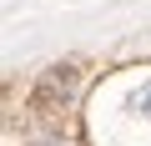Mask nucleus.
Segmentation results:
<instances>
[{
    "label": "nucleus",
    "instance_id": "f257e3e1",
    "mask_svg": "<svg viewBox=\"0 0 151 146\" xmlns=\"http://www.w3.org/2000/svg\"><path fill=\"white\" fill-rule=\"evenodd\" d=\"M76 86H81V65H76V60H60V65H50L45 76L35 81L30 101H25L30 121H55V116H65V106L76 101Z\"/></svg>",
    "mask_w": 151,
    "mask_h": 146
},
{
    "label": "nucleus",
    "instance_id": "f03ea898",
    "mask_svg": "<svg viewBox=\"0 0 151 146\" xmlns=\"http://www.w3.org/2000/svg\"><path fill=\"white\" fill-rule=\"evenodd\" d=\"M136 106H146V111H151V91H146V96H136Z\"/></svg>",
    "mask_w": 151,
    "mask_h": 146
}]
</instances>
